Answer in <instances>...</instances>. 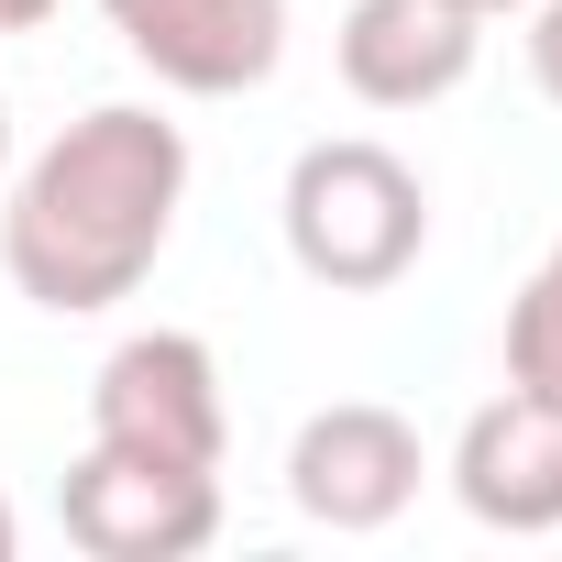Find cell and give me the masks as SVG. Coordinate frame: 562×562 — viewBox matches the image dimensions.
<instances>
[{"label": "cell", "mask_w": 562, "mask_h": 562, "mask_svg": "<svg viewBox=\"0 0 562 562\" xmlns=\"http://www.w3.org/2000/svg\"><path fill=\"white\" fill-rule=\"evenodd\" d=\"M551 265H562V243H551Z\"/></svg>", "instance_id": "obj_15"}, {"label": "cell", "mask_w": 562, "mask_h": 562, "mask_svg": "<svg viewBox=\"0 0 562 562\" xmlns=\"http://www.w3.org/2000/svg\"><path fill=\"white\" fill-rule=\"evenodd\" d=\"M111 34L188 100H232L265 89L288 56V0H100Z\"/></svg>", "instance_id": "obj_5"}, {"label": "cell", "mask_w": 562, "mask_h": 562, "mask_svg": "<svg viewBox=\"0 0 562 562\" xmlns=\"http://www.w3.org/2000/svg\"><path fill=\"white\" fill-rule=\"evenodd\" d=\"M0 166H12V111H0Z\"/></svg>", "instance_id": "obj_13"}, {"label": "cell", "mask_w": 562, "mask_h": 562, "mask_svg": "<svg viewBox=\"0 0 562 562\" xmlns=\"http://www.w3.org/2000/svg\"><path fill=\"white\" fill-rule=\"evenodd\" d=\"M463 12H507V0H463Z\"/></svg>", "instance_id": "obj_14"}, {"label": "cell", "mask_w": 562, "mask_h": 562, "mask_svg": "<svg viewBox=\"0 0 562 562\" xmlns=\"http://www.w3.org/2000/svg\"><path fill=\"white\" fill-rule=\"evenodd\" d=\"M56 518L89 562H188L221 529V463H166V452L89 441L56 485Z\"/></svg>", "instance_id": "obj_3"}, {"label": "cell", "mask_w": 562, "mask_h": 562, "mask_svg": "<svg viewBox=\"0 0 562 562\" xmlns=\"http://www.w3.org/2000/svg\"><path fill=\"white\" fill-rule=\"evenodd\" d=\"M529 67H540V89L562 100V0H540V34H529Z\"/></svg>", "instance_id": "obj_10"}, {"label": "cell", "mask_w": 562, "mask_h": 562, "mask_svg": "<svg viewBox=\"0 0 562 562\" xmlns=\"http://www.w3.org/2000/svg\"><path fill=\"white\" fill-rule=\"evenodd\" d=\"M89 441L166 452V463H221L232 419H221L210 342L199 331H133V342H111V364L89 375Z\"/></svg>", "instance_id": "obj_4"}, {"label": "cell", "mask_w": 562, "mask_h": 562, "mask_svg": "<svg viewBox=\"0 0 562 562\" xmlns=\"http://www.w3.org/2000/svg\"><path fill=\"white\" fill-rule=\"evenodd\" d=\"M177 199H188V133L166 111L111 100L23 166L12 210H0V265L34 310H111L166 254Z\"/></svg>", "instance_id": "obj_1"}, {"label": "cell", "mask_w": 562, "mask_h": 562, "mask_svg": "<svg viewBox=\"0 0 562 562\" xmlns=\"http://www.w3.org/2000/svg\"><path fill=\"white\" fill-rule=\"evenodd\" d=\"M430 243V188L397 144L331 133L288 166V254L321 288H397Z\"/></svg>", "instance_id": "obj_2"}, {"label": "cell", "mask_w": 562, "mask_h": 562, "mask_svg": "<svg viewBox=\"0 0 562 562\" xmlns=\"http://www.w3.org/2000/svg\"><path fill=\"white\" fill-rule=\"evenodd\" d=\"M507 386L562 408V265H540L529 288L507 299Z\"/></svg>", "instance_id": "obj_9"}, {"label": "cell", "mask_w": 562, "mask_h": 562, "mask_svg": "<svg viewBox=\"0 0 562 562\" xmlns=\"http://www.w3.org/2000/svg\"><path fill=\"white\" fill-rule=\"evenodd\" d=\"M288 496L321 518V529H386L408 496H419V430L375 397H342L299 430L288 452Z\"/></svg>", "instance_id": "obj_6"}, {"label": "cell", "mask_w": 562, "mask_h": 562, "mask_svg": "<svg viewBox=\"0 0 562 562\" xmlns=\"http://www.w3.org/2000/svg\"><path fill=\"white\" fill-rule=\"evenodd\" d=\"M452 485L485 529H562V408L529 386L485 397L452 441Z\"/></svg>", "instance_id": "obj_8"}, {"label": "cell", "mask_w": 562, "mask_h": 562, "mask_svg": "<svg viewBox=\"0 0 562 562\" xmlns=\"http://www.w3.org/2000/svg\"><path fill=\"white\" fill-rule=\"evenodd\" d=\"M56 0H0V34H23V23H45Z\"/></svg>", "instance_id": "obj_11"}, {"label": "cell", "mask_w": 562, "mask_h": 562, "mask_svg": "<svg viewBox=\"0 0 562 562\" xmlns=\"http://www.w3.org/2000/svg\"><path fill=\"white\" fill-rule=\"evenodd\" d=\"M0 562H12V496H0Z\"/></svg>", "instance_id": "obj_12"}, {"label": "cell", "mask_w": 562, "mask_h": 562, "mask_svg": "<svg viewBox=\"0 0 562 562\" xmlns=\"http://www.w3.org/2000/svg\"><path fill=\"white\" fill-rule=\"evenodd\" d=\"M474 34H485V12H463V0H353L342 12V89L375 111H419V100L463 89Z\"/></svg>", "instance_id": "obj_7"}]
</instances>
